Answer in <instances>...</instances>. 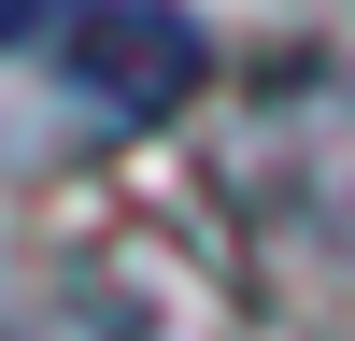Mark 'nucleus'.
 Here are the masks:
<instances>
[{
    "mask_svg": "<svg viewBox=\"0 0 355 341\" xmlns=\"http://www.w3.org/2000/svg\"><path fill=\"white\" fill-rule=\"evenodd\" d=\"M71 85L114 114H171L199 85V28L171 15V0H85L71 15Z\"/></svg>",
    "mask_w": 355,
    "mask_h": 341,
    "instance_id": "obj_1",
    "label": "nucleus"
},
{
    "mask_svg": "<svg viewBox=\"0 0 355 341\" xmlns=\"http://www.w3.org/2000/svg\"><path fill=\"white\" fill-rule=\"evenodd\" d=\"M57 15V0H0V43H28V28H43Z\"/></svg>",
    "mask_w": 355,
    "mask_h": 341,
    "instance_id": "obj_3",
    "label": "nucleus"
},
{
    "mask_svg": "<svg viewBox=\"0 0 355 341\" xmlns=\"http://www.w3.org/2000/svg\"><path fill=\"white\" fill-rule=\"evenodd\" d=\"M270 157H284V213L355 270V85H284L270 100Z\"/></svg>",
    "mask_w": 355,
    "mask_h": 341,
    "instance_id": "obj_2",
    "label": "nucleus"
}]
</instances>
